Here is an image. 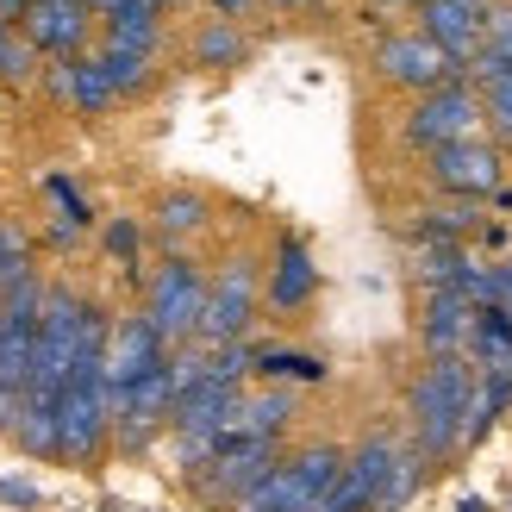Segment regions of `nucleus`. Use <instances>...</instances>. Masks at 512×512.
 Masks as SVG:
<instances>
[{
	"label": "nucleus",
	"instance_id": "0eeeda50",
	"mask_svg": "<svg viewBox=\"0 0 512 512\" xmlns=\"http://www.w3.org/2000/svg\"><path fill=\"white\" fill-rule=\"evenodd\" d=\"M200 313H207V275H200V263H188V256L157 263V275L144 288V319L163 331V344L200 338Z\"/></svg>",
	"mask_w": 512,
	"mask_h": 512
},
{
	"label": "nucleus",
	"instance_id": "423d86ee",
	"mask_svg": "<svg viewBox=\"0 0 512 512\" xmlns=\"http://www.w3.org/2000/svg\"><path fill=\"white\" fill-rule=\"evenodd\" d=\"M256 306H263V269H256V256H232V263L207 281V313H200V338L194 344H207V350L244 344Z\"/></svg>",
	"mask_w": 512,
	"mask_h": 512
},
{
	"label": "nucleus",
	"instance_id": "f704fd0d",
	"mask_svg": "<svg viewBox=\"0 0 512 512\" xmlns=\"http://www.w3.org/2000/svg\"><path fill=\"white\" fill-rule=\"evenodd\" d=\"M157 7H163V13H169V7H175V0H157Z\"/></svg>",
	"mask_w": 512,
	"mask_h": 512
},
{
	"label": "nucleus",
	"instance_id": "412c9836",
	"mask_svg": "<svg viewBox=\"0 0 512 512\" xmlns=\"http://www.w3.org/2000/svg\"><path fill=\"white\" fill-rule=\"evenodd\" d=\"M469 269H475V263L463 256V244H419V256H413V275L425 281V294H444V288L463 294Z\"/></svg>",
	"mask_w": 512,
	"mask_h": 512
},
{
	"label": "nucleus",
	"instance_id": "4468645a",
	"mask_svg": "<svg viewBox=\"0 0 512 512\" xmlns=\"http://www.w3.org/2000/svg\"><path fill=\"white\" fill-rule=\"evenodd\" d=\"M44 88H50V100H57V107H69V113H107L113 107V82H107V69H100V57L88 50V57H57L44 69Z\"/></svg>",
	"mask_w": 512,
	"mask_h": 512
},
{
	"label": "nucleus",
	"instance_id": "9d476101",
	"mask_svg": "<svg viewBox=\"0 0 512 512\" xmlns=\"http://www.w3.org/2000/svg\"><path fill=\"white\" fill-rule=\"evenodd\" d=\"M275 463H281V444H263V438H225V444L213 450V463L194 475V494H200V500L238 506Z\"/></svg>",
	"mask_w": 512,
	"mask_h": 512
},
{
	"label": "nucleus",
	"instance_id": "f257e3e1",
	"mask_svg": "<svg viewBox=\"0 0 512 512\" xmlns=\"http://www.w3.org/2000/svg\"><path fill=\"white\" fill-rule=\"evenodd\" d=\"M475 394V363L469 356H431L406 388V425H413V450L425 463L463 450V413Z\"/></svg>",
	"mask_w": 512,
	"mask_h": 512
},
{
	"label": "nucleus",
	"instance_id": "ddd939ff",
	"mask_svg": "<svg viewBox=\"0 0 512 512\" xmlns=\"http://www.w3.org/2000/svg\"><path fill=\"white\" fill-rule=\"evenodd\" d=\"M488 13H494V0H425L419 32L469 69V57L481 50V38H488Z\"/></svg>",
	"mask_w": 512,
	"mask_h": 512
},
{
	"label": "nucleus",
	"instance_id": "c9c22d12",
	"mask_svg": "<svg viewBox=\"0 0 512 512\" xmlns=\"http://www.w3.org/2000/svg\"><path fill=\"white\" fill-rule=\"evenodd\" d=\"M406 7H425V0H406Z\"/></svg>",
	"mask_w": 512,
	"mask_h": 512
},
{
	"label": "nucleus",
	"instance_id": "393cba45",
	"mask_svg": "<svg viewBox=\"0 0 512 512\" xmlns=\"http://www.w3.org/2000/svg\"><path fill=\"white\" fill-rule=\"evenodd\" d=\"M256 375L263 381H325V363L306 350H256Z\"/></svg>",
	"mask_w": 512,
	"mask_h": 512
},
{
	"label": "nucleus",
	"instance_id": "1a4fd4ad",
	"mask_svg": "<svg viewBox=\"0 0 512 512\" xmlns=\"http://www.w3.org/2000/svg\"><path fill=\"white\" fill-rule=\"evenodd\" d=\"M375 69H381V82H394L406 94H431V88H444V82H463V63L450 57V50H438L419 25L413 32H388L375 44Z\"/></svg>",
	"mask_w": 512,
	"mask_h": 512
},
{
	"label": "nucleus",
	"instance_id": "2eb2a0df",
	"mask_svg": "<svg viewBox=\"0 0 512 512\" xmlns=\"http://www.w3.org/2000/svg\"><path fill=\"white\" fill-rule=\"evenodd\" d=\"M319 294V263L300 238H281L275 244V263H269V281H263V300L269 313H300L306 300Z\"/></svg>",
	"mask_w": 512,
	"mask_h": 512
},
{
	"label": "nucleus",
	"instance_id": "c756f323",
	"mask_svg": "<svg viewBox=\"0 0 512 512\" xmlns=\"http://www.w3.org/2000/svg\"><path fill=\"white\" fill-rule=\"evenodd\" d=\"M488 306L512 319V263H488Z\"/></svg>",
	"mask_w": 512,
	"mask_h": 512
},
{
	"label": "nucleus",
	"instance_id": "39448f33",
	"mask_svg": "<svg viewBox=\"0 0 512 512\" xmlns=\"http://www.w3.org/2000/svg\"><path fill=\"white\" fill-rule=\"evenodd\" d=\"M481 125H488V100H481V88L469 82H444L413 100V113H406V144L419 150V157H431V150L444 144H463V138H481Z\"/></svg>",
	"mask_w": 512,
	"mask_h": 512
},
{
	"label": "nucleus",
	"instance_id": "473e14b6",
	"mask_svg": "<svg viewBox=\"0 0 512 512\" xmlns=\"http://www.w3.org/2000/svg\"><path fill=\"white\" fill-rule=\"evenodd\" d=\"M275 13H306V7H319V0H269Z\"/></svg>",
	"mask_w": 512,
	"mask_h": 512
},
{
	"label": "nucleus",
	"instance_id": "7ed1b4c3",
	"mask_svg": "<svg viewBox=\"0 0 512 512\" xmlns=\"http://www.w3.org/2000/svg\"><path fill=\"white\" fill-rule=\"evenodd\" d=\"M344 463H350L344 450L306 444V450H294V456H281V463L256 481V488H250L232 512H319V500L338 494Z\"/></svg>",
	"mask_w": 512,
	"mask_h": 512
},
{
	"label": "nucleus",
	"instance_id": "aec40b11",
	"mask_svg": "<svg viewBox=\"0 0 512 512\" xmlns=\"http://www.w3.org/2000/svg\"><path fill=\"white\" fill-rule=\"evenodd\" d=\"M481 219H488L481 200H444V207H425V219H413V244H463Z\"/></svg>",
	"mask_w": 512,
	"mask_h": 512
},
{
	"label": "nucleus",
	"instance_id": "7c9ffc66",
	"mask_svg": "<svg viewBox=\"0 0 512 512\" xmlns=\"http://www.w3.org/2000/svg\"><path fill=\"white\" fill-rule=\"evenodd\" d=\"M0 500H7V506H38V488L19 481V475H0Z\"/></svg>",
	"mask_w": 512,
	"mask_h": 512
},
{
	"label": "nucleus",
	"instance_id": "6ab92c4d",
	"mask_svg": "<svg viewBox=\"0 0 512 512\" xmlns=\"http://www.w3.org/2000/svg\"><path fill=\"white\" fill-rule=\"evenodd\" d=\"M469 363L488 369V375H512V319L500 306H481L475 331H469Z\"/></svg>",
	"mask_w": 512,
	"mask_h": 512
},
{
	"label": "nucleus",
	"instance_id": "5701e85b",
	"mask_svg": "<svg viewBox=\"0 0 512 512\" xmlns=\"http://www.w3.org/2000/svg\"><path fill=\"white\" fill-rule=\"evenodd\" d=\"M94 57H100V69H107L113 94H144V88H150V75H157V57H144V50H119V44H100Z\"/></svg>",
	"mask_w": 512,
	"mask_h": 512
},
{
	"label": "nucleus",
	"instance_id": "f03ea898",
	"mask_svg": "<svg viewBox=\"0 0 512 512\" xmlns=\"http://www.w3.org/2000/svg\"><path fill=\"white\" fill-rule=\"evenodd\" d=\"M419 469H425L419 450H406L394 438H363L344 463L338 494L319 500V512H400L419 494Z\"/></svg>",
	"mask_w": 512,
	"mask_h": 512
},
{
	"label": "nucleus",
	"instance_id": "20e7f679",
	"mask_svg": "<svg viewBox=\"0 0 512 512\" xmlns=\"http://www.w3.org/2000/svg\"><path fill=\"white\" fill-rule=\"evenodd\" d=\"M107 444H113V388H107V363H94L75 369L57 400V456L63 463H94Z\"/></svg>",
	"mask_w": 512,
	"mask_h": 512
},
{
	"label": "nucleus",
	"instance_id": "a211bd4d",
	"mask_svg": "<svg viewBox=\"0 0 512 512\" xmlns=\"http://www.w3.org/2000/svg\"><path fill=\"white\" fill-rule=\"evenodd\" d=\"M512 406V375H488L475 369V394H469V413H463V450H475L481 438L494 431V419Z\"/></svg>",
	"mask_w": 512,
	"mask_h": 512
},
{
	"label": "nucleus",
	"instance_id": "6e6552de",
	"mask_svg": "<svg viewBox=\"0 0 512 512\" xmlns=\"http://www.w3.org/2000/svg\"><path fill=\"white\" fill-rule=\"evenodd\" d=\"M431 188L450 194V200H494L506 182V144L494 138H463V144H444L425 157Z\"/></svg>",
	"mask_w": 512,
	"mask_h": 512
},
{
	"label": "nucleus",
	"instance_id": "9b49d317",
	"mask_svg": "<svg viewBox=\"0 0 512 512\" xmlns=\"http://www.w3.org/2000/svg\"><path fill=\"white\" fill-rule=\"evenodd\" d=\"M94 7L88 0H32L19 32L32 38L38 57H88V38H94Z\"/></svg>",
	"mask_w": 512,
	"mask_h": 512
},
{
	"label": "nucleus",
	"instance_id": "cd10ccee",
	"mask_svg": "<svg viewBox=\"0 0 512 512\" xmlns=\"http://www.w3.org/2000/svg\"><path fill=\"white\" fill-rule=\"evenodd\" d=\"M481 100H488V132L500 138L506 125H512V75H506V82H494V88L481 94Z\"/></svg>",
	"mask_w": 512,
	"mask_h": 512
},
{
	"label": "nucleus",
	"instance_id": "72a5a7b5",
	"mask_svg": "<svg viewBox=\"0 0 512 512\" xmlns=\"http://www.w3.org/2000/svg\"><path fill=\"white\" fill-rule=\"evenodd\" d=\"M0 113H7V88H0Z\"/></svg>",
	"mask_w": 512,
	"mask_h": 512
},
{
	"label": "nucleus",
	"instance_id": "2f4dec72",
	"mask_svg": "<svg viewBox=\"0 0 512 512\" xmlns=\"http://www.w3.org/2000/svg\"><path fill=\"white\" fill-rule=\"evenodd\" d=\"M207 7H213V19H232V25H238V19L256 7V0H207Z\"/></svg>",
	"mask_w": 512,
	"mask_h": 512
},
{
	"label": "nucleus",
	"instance_id": "c85d7f7f",
	"mask_svg": "<svg viewBox=\"0 0 512 512\" xmlns=\"http://www.w3.org/2000/svg\"><path fill=\"white\" fill-rule=\"evenodd\" d=\"M107 250L119 256V263H138V225L132 219H113L107 225Z\"/></svg>",
	"mask_w": 512,
	"mask_h": 512
},
{
	"label": "nucleus",
	"instance_id": "f3484780",
	"mask_svg": "<svg viewBox=\"0 0 512 512\" xmlns=\"http://www.w3.org/2000/svg\"><path fill=\"white\" fill-rule=\"evenodd\" d=\"M294 425V400L281 388H263V394H244L238 413H232V431L225 438H263V444H281V431Z\"/></svg>",
	"mask_w": 512,
	"mask_h": 512
},
{
	"label": "nucleus",
	"instance_id": "a878e982",
	"mask_svg": "<svg viewBox=\"0 0 512 512\" xmlns=\"http://www.w3.org/2000/svg\"><path fill=\"white\" fill-rule=\"evenodd\" d=\"M44 194H50V207H57V238H75V232H88V200H82V188L75 182H63V175H50L44 182Z\"/></svg>",
	"mask_w": 512,
	"mask_h": 512
},
{
	"label": "nucleus",
	"instance_id": "bb28decb",
	"mask_svg": "<svg viewBox=\"0 0 512 512\" xmlns=\"http://www.w3.org/2000/svg\"><path fill=\"white\" fill-rule=\"evenodd\" d=\"M19 275H32V244H25L13 225H0V294H7Z\"/></svg>",
	"mask_w": 512,
	"mask_h": 512
},
{
	"label": "nucleus",
	"instance_id": "b1692460",
	"mask_svg": "<svg viewBox=\"0 0 512 512\" xmlns=\"http://www.w3.org/2000/svg\"><path fill=\"white\" fill-rule=\"evenodd\" d=\"M200 225H207V200H200V194H188V188H175V194H163V200H157V232H163L169 244H182V238H194Z\"/></svg>",
	"mask_w": 512,
	"mask_h": 512
},
{
	"label": "nucleus",
	"instance_id": "f8f14e48",
	"mask_svg": "<svg viewBox=\"0 0 512 512\" xmlns=\"http://www.w3.org/2000/svg\"><path fill=\"white\" fill-rule=\"evenodd\" d=\"M163 363H169V344H163V331L150 325L144 313H132V319L113 325V338H107V388L113 394H125L144 375H157Z\"/></svg>",
	"mask_w": 512,
	"mask_h": 512
},
{
	"label": "nucleus",
	"instance_id": "4be33fe9",
	"mask_svg": "<svg viewBox=\"0 0 512 512\" xmlns=\"http://www.w3.org/2000/svg\"><path fill=\"white\" fill-rule=\"evenodd\" d=\"M250 57V38L238 32L232 19H207L194 32V63L200 69H232V63H244Z\"/></svg>",
	"mask_w": 512,
	"mask_h": 512
},
{
	"label": "nucleus",
	"instance_id": "dca6fc26",
	"mask_svg": "<svg viewBox=\"0 0 512 512\" xmlns=\"http://www.w3.org/2000/svg\"><path fill=\"white\" fill-rule=\"evenodd\" d=\"M475 313H481V306H475L469 294H456V288L425 294V313H419V338H425V350H431V356H469Z\"/></svg>",
	"mask_w": 512,
	"mask_h": 512
}]
</instances>
